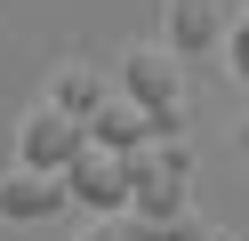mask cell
Wrapping results in <instances>:
<instances>
[{
    "label": "cell",
    "mask_w": 249,
    "mask_h": 241,
    "mask_svg": "<svg viewBox=\"0 0 249 241\" xmlns=\"http://www.w3.org/2000/svg\"><path fill=\"white\" fill-rule=\"evenodd\" d=\"M185 193H193V145L185 137H153L145 153H129V209L153 225L185 217Z\"/></svg>",
    "instance_id": "6da1fadb"
},
{
    "label": "cell",
    "mask_w": 249,
    "mask_h": 241,
    "mask_svg": "<svg viewBox=\"0 0 249 241\" xmlns=\"http://www.w3.org/2000/svg\"><path fill=\"white\" fill-rule=\"evenodd\" d=\"M177 48H129L121 56V96H137L153 137H185V73Z\"/></svg>",
    "instance_id": "7a4b0ae2"
},
{
    "label": "cell",
    "mask_w": 249,
    "mask_h": 241,
    "mask_svg": "<svg viewBox=\"0 0 249 241\" xmlns=\"http://www.w3.org/2000/svg\"><path fill=\"white\" fill-rule=\"evenodd\" d=\"M81 153H89V121H81V112H56L49 96H40V105L17 121V161H24V169H49V177H65Z\"/></svg>",
    "instance_id": "3957f363"
},
{
    "label": "cell",
    "mask_w": 249,
    "mask_h": 241,
    "mask_svg": "<svg viewBox=\"0 0 249 241\" xmlns=\"http://www.w3.org/2000/svg\"><path fill=\"white\" fill-rule=\"evenodd\" d=\"M65 201H72V185L49 177V169H24L17 161V169L0 177V225H49Z\"/></svg>",
    "instance_id": "277c9868"
},
{
    "label": "cell",
    "mask_w": 249,
    "mask_h": 241,
    "mask_svg": "<svg viewBox=\"0 0 249 241\" xmlns=\"http://www.w3.org/2000/svg\"><path fill=\"white\" fill-rule=\"evenodd\" d=\"M65 185H72V201H89L97 217H113V209H129V153L89 145V153L65 169Z\"/></svg>",
    "instance_id": "5b68a950"
},
{
    "label": "cell",
    "mask_w": 249,
    "mask_h": 241,
    "mask_svg": "<svg viewBox=\"0 0 249 241\" xmlns=\"http://www.w3.org/2000/svg\"><path fill=\"white\" fill-rule=\"evenodd\" d=\"M233 0H169V48L177 56H201V48H225L233 32Z\"/></svg>",
    "instance_id": "8992f818"
},
{
    "label": "cell",
    "mask_w": 249,
    "mask_h": 241,
    "mask_svg": "<svg viewBox=\"0 0 249 241\" xmlns=\"http://www.w3.org/2000/svg\"><path fill=\"white\" fill-rule=\"evenodd\" d=\"M89 145H105V153H145L153 145V121L137 96H105L97 112H89Z\"/></svg>",
    "instance_id": "52a82bcc"
},
{
    "label": "cell",
    "mask_w": 249,
    "mask_h": 241,
    "mask_svg": "<svg viewBox=\"0 0 249 241\" xmlns=\"http://www.w3.org/2000/svg\"><path fill=\"white\" fill-rule=\"evenodd\" d=\"M105 96H113V89H105V73H97V64H81V56L49 73V105H56V112H81V121H89Z\"/></svg>",
    "instance_id": "ba28073f"
},
{
    "label": "cell",
    "mask_w": 249,
    "mask_h": 241,
    "mask_svg": "<svg viewBox=\"0 0 249 241\" xmlns=\"http://www.w3.org/2000/svg\"><path fill=\"white\" fill-rule=\"evenodd\" d=\"M81 241H169V233H161L153 217H137V209H113V217H97Z\"/></svg>",
    "instance_id": "9c48e42d"
},
{
    "label": "cell",
    "mask_w": 249,
    "mask_h": 241,
    "mask_svg": "<svg viewBox=\"0 0 249 241\" xmlns=\"http://www.w3.org/2000/svg\"><path fill=\"white\" fill-rule=\"evenodd\" d=\"M217 56H225V73H233V80H249V8L233 16V32H225V48H217Z\"/></svg>",
    "instance_id": "30bf717a"
},
{
    "label": "cell",
    "mask_w": 249,
    "mask_h": 241,
    "mask_svg": "<svg viewBox=\"0 0 249 241\" xmlns=\"http://www.w3.org/2000/svg\"><path fill=\"white\" fill-rule=\"evenodd\" d=\"M169 241H241V233H225V225H201V217H177V225H161Z\"/></svg>",
    "instance_id": "8fae6325"
},
{
    "label": "cell",
    "mask_w": 249,
    "mask_h": 241,
    "mask_svg": "<svg viewBox=\"0 0 249 241\" xmlns=\"http://www.w3.org/2000/svg\"><path fill=\"white\" fill-rule=\"evenodd\" d=\"M241 153H249V121H241Z\"/></svg>",
    "instance_id": "7c38bea8"
},
{
    "label": "cell",
    "mask_w": 249,
    "mask_h": 241,
    "mask_svg": "<svg viewBox=\"0 0 249 241\" xmlns=\"http://www.w3.org/2000/svg\"><path fill=\"white\" fill-rule=\"evenodd\" d=\"M233 8H249V0H233Z\"/></svg>",
    "instance_id": "4fadbf2b"
}]
</instances>
